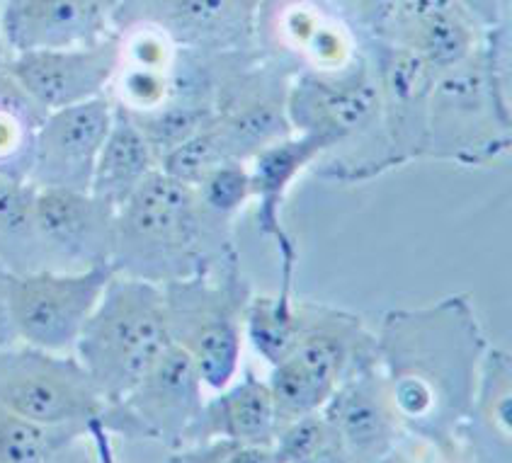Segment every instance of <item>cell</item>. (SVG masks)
Listing matches in <instances>:
<instances>
[{"label":"cell","instance_id":"cell-1","mask_svg":"<svg viewBox=\"0 0 512 463\" xmlns=\"http://www.w3.org/2000/svg\"><path fill=\"white\" fill-rule=\"evenodd\" d=\"M374 335L401 430L447 461L469 463L462 432L491 347L471 296L452 294L428 306L391 308Z\"/></svg>","mask_w":512,"mask_h":463},{"label":"cell","instance_id":"cell-2","mask_svg":"<svg viewBox=\"0 0 512 463\" xmlns=\"http://www.w3.org/2000/svg\"><path fill=\"white\" fill-rule=\"evenodd\" d=\"M231 248V224L212 219L195 190L156 170L117 209L112 267L122 277L166 287L207 272Z\"/></svg>","mask_w":512,"mask_h":463},{"label":"cell","instance_id":"cell-3","mask_svg":"<svg viewBox=\"0 0 512 463\" xmlns=\"http://www.w3.org/2000/svg\"><path fill=\"white\" fill-rule=\"evenodd\" d=\"M287 119L294 134L326 146V156L314 165L323 180L357 185L394 170L377 73L364 51L340 73L299 71L289 85Z\"/></svg>","mask_w":512,"mask_h":463},{"label":"cell","instance_id":"cell-4","mask_svg":"<svg viewBox=\"0 0 512 463\" xmlns=\"http://www.w3.org/2000/svg\"><path fill=\"white\" fill-rule=\"evenodd\" d=\"M510 17L483 30L481 47L432 85L425 158L486 168L512 146Z\"/></svg>","mask_w":512,"mask_h":463},{"label":"cell","instance_id":"cell-5","mask_svg":"<svg viewBox=\"0 0 512 463\" xmlns=\"http://www.w3.org/2000/svg\"><path fill=\"white\" fill-rule=\"evenodd\" d=\"M173 345L163 287L115 274L73 347L107 405L132 393Z\"/></svg>","mask_w":512,"mask_h":463},{"label":"cell","instance_id":"cell-6","mask_svg":"<svg viewBox=\"0 0 512 463\" xmlns=\"http://www.w3.org/2000/svg\"><path fill=\"white\" fill-rule=\"evenodd\" d=\"M170 340L190 354L202 384L224 391L233 384L243 352V318L253 287L226 250L207 272L163 287Z\"/></svg>","mask_w":512,"mask_h":463},{"label":"cell","instance_id":"cell-7","mask_svg":"<svg viewBox=\"0 0 512 463\" xmlns=\"http://www.w3.org/2000/svg\"><path fill=\"white\" fill-rule=\"evenodd\" d=\"M0 405L42 427L81 430L90 439L107 434L100 425L107 403L73 354L0 350Z\"/></svg>","mask_w":512,"mask_h":463},{"label":"cell","instance_id":"cell-8","mask_svg":"<svg viewBox=\"0 0 512 463\" xmlns=\"http://www.w3.org/2000/svg\"><path fill=\"white\" fill-rule=\"evenodd\" d=\"M335 5L357 37L411 51L435 78L464 64L481 47L483 27L469 3L459 0H369Z\"/></svg>","mask_w":512,"mask_h":463},{"label":"cell","instance_id":"cell-9","mask_svg":"<svg viewBox=\"0 0 512 463\" xmlns=\"http://www.w3.org/2000/svg\"><path fill=\"white\" fill-rule=\"evenodd\" d=\"M115 267L100 265L83 272L44 270L8 282V316L17 345L73 354L78 337L98 308Z\"/></svg>","mask_w":512,"mask_h":463},{"label":"cell","instance_id":"cell-10","mask_svg":"<svg viewBox=\"0 0 512 463\" xmlns=\"http://www.w3.org/2000/svg\"><path fill=\"white\" fill-rule=\"evenodd\" d=\"M202 379L182 347L170 345L127 398L107 405L102 430L132 442H158L180 449L202 410Z\"/></svg>","mask_w":512,"mask_h":463},{"label":"cell","instance_id":"cell-11","mask_svg":"<svg viewBox=\"0 0 512 463\" xmlns=\"http://www.w3.org/2000/svg\"><path fill=\"white\" fill-rule=\"evenodd\" d=\"M258 3L250 0H122L115 3L112 25L149 22L163 30L178 49L199 54H246L255 42Z\"/></svg>","mask_w":512,"mask_h":463},{"label":"cell","instance_id":"cell-12","mask_svg":"<svg viewBox=\"0 0 512 463\" xmlns=\"http://www.w3.org/2000/svg\"><path fill=\"white\" fill-rule=\"evenodd\" d=\"M115 102L110 97L49 112L34 139L27 180L37 190L90 192L95 165L112 127Z\"/></svg>","mask_w":512,"mask_h":463},{"label":"cell","instance_id":"cell-13","mask_svg":"<svg viewBox=\"0 0 512 463\" xmlns=\"http://www.w3.org/2000/svg\"><path fill=\"white\" fill-rule=\"evenodd\" d=\"M360 47L377 73L381 124L394 170L425 158L430 95L437 78L411 51L369 37H360Z\"/></svg>","mask_w":512,"mask_h":463},{"label":"cell","instance_id":"cell-14","mask_svg":"<svg viewBox=\"0 0 512 463\" xmlns=\"http://www.w3.org/2000/svg\"><path fill=\"white\" fill-rule=\"evenodd\" d=\"M34 216L49 270L83 272L112 265L117 211L95 194L37 190Z\"/></svg>","mask_w":512,"mask_h":463},{"label":"cell","instance_id":"cell-15","mask_svg":"<svg viewBox=\"0 0 512 463\" xmlns=\"http://www.w3.org/2000/svg\"><path fill=\"white\" fill-rule=\"evenodd\" d=\"M323 415L350 463H386L406 437L391 405L377 352L340 381Z\"/></svg>","mask_w":512,"mask_h":463},{"label":"cell","instance_id":"cell-16","mask_svg":"<svg viewBox=\"0 0 512 463\" xmlns=\"http://www.w3.org/2000/svg\"><path fill=\"white\" fill-rule=\"evenodd\" d=\"M5 71L44 112H59L110 93L119 71L117 34L93 47L13 56Z\"/></svg>","mask_w":512,"mask_h":463},{"label":"cell","instance_id":"cell-17","mask_svg":"<svg viewBox=\"0 0 512 463\" xmlns=\"http://www.w3.org/2000/svg\"><path fill=\"white\" fill-rule=\"evenodd\" d=\"M112 13L105 0H5L0 32L13 56L93 47L115 34Z\"/></svg>","mask_w":512,"mask_h":463},{"label":"cell","instance_id":"cell-18","mask_svg":"<svg viewBox=\"0 0 512 463\" xmlns=\"http://www.w3.org/2000/svg\"><path fill=\"white\" fill-rule=\"evenodd\" d=\"M323 156H326V146L321 141L304 134H292L267 146L265 151H260L246 163L250 175V199L258 202L255 221H258L260 233L275 243L277 255H280L282 282L277 291L280 296H294V272H297L299 262L297 240L284 228L282 221L284 199L297 177L306 168H314Z\"/></svg>","mask_w":512,"mask_h":463},{"label":"cell","instance_id":"cell-19","mask_svg":"<svg viewBox=\"0 0 512 463\" xmlns=\"http://www.w3.org/2000/svg\"><path fill=\"white\" fill-rule=\"evenodd\" d=\"M374 352L377 335L357 313L316 301H297V330L287 357L309 369L318 381L338 388Z\"/></svg>","mask_w":512,"mask_h":463},{"label":"cell","instance_id":"cell-20","mask_svg":"<svg viewBox=\"0 0 512 463\" xmlns=\"http://www.w3.org/2000/svg\"><path fill=\"white\" fill-rule=\"evenodd\" d=\"M275 434V405L267 381L253 371H246L241 381H233L224 391H216L212 400H204L182 447L214 442V439H226L246 447H272Z\"/></svg>","mask_w":512,"mask_h":463},{"label":"cell","instance_id":"cell-21","mask_svg":"<svg viewBox=\"0 0 512 463\" xmlns=\"http://www.w3.org/2000/svg\"><path fill=\"white\" fill-rule=\"evenodd\" d=\"M469 463H510L512 449V357L488 347L474 405L462 432Z\"/></svg>","mask_w":512,"mask_h":463},{"label":"cell","instance_id":"cell-22","mask_svg":"<svg viewBox=\"0 0 512 463\" xmlns=\"http://www.w3.org/2000/svg\"><path fill=\"white\" fill-rule=\"evenodd\" d=\"M158 170V156L146 136L136 127L129 112L115 105L112 127L95 165L90 194L110 204L112 209H122L132 199V194L144 185Z\"/></svg>","mask_w":512,"mask_h":463},{"label":"cell","instance_id":"cell-23","mask_svg":"<svg viewBox=\"0 0 512 463\" xmlns=\"http://www.w3.org/2000/svg\"><path fill=\"white\" fill-rule=\"evenodd\" d=\"M34 204L37 187L30 180L0 177V267L13 277L49 270Z\"/></svg>","mask_w":512,"mask_h":463},{"label":"cell","instance_id":"cell-24","mask_svg":"<svg viewBox=\"0 0 512 463\" xmlns=\"http://www.w3.org/2000/svg\"><path fill=\"white\" fill-rule=\"evenodd\" d=\"M47 112L22 90L8 71L0 73V177L27 180L34 139Z\"/></svg>","mask_w":512,"mask_h":463},{"label":"cell","instance_id":"cell-25","mask_svg":"<svg viewBox=\"0 0 512 463\" xmlns=\"http://www.w3.org/2000/svg\"><path fill=\"white\" fill-rule=\"evenodd\" d=\"M297 330V299L280 294H253L243 318V335L270 367L292 350Z\"/></svg>","mask_w":512,"mask_h":463},{"label":"cell","instance_id":"cell-26","mask_svg":"<svg viewBox=\"0 0 512 463\" xmlns=\"http://www.w3.org/2000/svg\"><path fill=\"white\" fill-rule=\"evenodd\" d=\"M85 437L81 430L42 427L0 405V463H56Z\"/></svg>","mask_w":512,"mask_h":463},{"label":"cell","instance_id":"cell-27","mask_svg":"<svg viewBox=\"0 0 512 463\" xmlns=\"http://www.w3.org/2000/svg\"><path fill=\"white\" fill-rule=\"evenodd\" d=\"M267 388L275 405L277 430L304 415L321 413L335 393V388L318 381L309 369L289 357L270 369Z\"/></svg>","mask_w":512,"mask_h":463},{"label":"cell","instance_id":"cell-28","mask_svg":"<svg viewBox=\"0 0 512 463\" xmlns=\"http://www.w3.org/2000/svg\"><path fill=\"white\" fill-rule=\"evenodd\" d=\"M136 127L146 136L158 160L173 151L175 146L185 144L187 139L207 129L214 122L216 110L212 105H199V102L178 100L170 97L163 107L146 114H129Z\"/></svg>","mask_w":512,"mask_h":463},{"label":"cell","instance_id":"cell-29","mask_svg":"<svg viewBox=\"0 0 512 463\" xmlns=\"http://www.w3.org/2000/svg\"><path fill=\"white\" fill-rule=\"evenodd\" d=\"M224 146H221L219 136L212 124L202 129L199 134L187 139L185 144L175 146L166 156L158 160V170L168 175L170 180L180 182V185L195 190L199 182L207 175H212L221 163H226Z\"/></svg>","mask_w":512,"mask_h":463},{"label":"cell","instance_id":"cell-30","mask_svg":"<svg viewBox=\"0 0 512 463\" xmlns=\"http://www.w3.org/2000/svg\"><path fill=\"white\" fill-rule=\"evenodd\" d=\"M119 42V66L170 76L180 49L166 32L149 22H132L115 32Z\"/></svg>","mask_w":512,"mask_h":463},{"label":"cell","instance_id":"cell-31","mask_svg":"<svg viewBox=\"0 0 512 463\" xmlns=\"http://www.w3.org/2000/svg\"><path fill=\"white\" fill-rule=\"evenodd\" d=\"M199 207L224 224H233L236 214L250 202L248 165L238 160H226L212 175L204 177L195 187Z\"/></svg>","mask_w":512,"mask_h":463},{"label":"cell","instance_id":"cell-32","mask_svg":"<svg viewBox=\"0 0 512 463\" xmlns=\"http://www.w3.org/2000/svg\"><path fill=\"white\" fill-rule=\"evenodd\" d=\"M170 90H173V85H170V76L166 73L119 66L107 97L124 112L146 114L166 105L170 100Z\"/></svg>","mask_w":512,"mask_h":463},{"label":"cell","instance_id":"cell-33","mask_svg":"<svg viewBox=\"0 0 512 463\" xmlns=\"http://www.w3.org/2000/svg\"><path fill=\"white\" fill-rule=\"evenodd\" d=\"M331 439L333 427L321 410V413L304 415L280 427L270 449L277 463H299L321 449L326 442H331Z\"/></svg>","mask_w":512,"mask_h":463},{"label":"cell","instance_id":"cell-34","mask_svg":"<svg viewBox=\"0 0 512 463\" xmlns=\"http://www.w3.org/2000/svg\"><path fill=\"white\" fill-rule=\"evenodd\" d=\"M163 463H277V459L270 447H246V444L214 439V442L170 451Z\"/></svg>","mask_w":512,"mask_h":463},{"label":"cell","instance_id":"cell-35","mask_svg":"<svg viewBox=\"0 0 512 463\" xmlns=\"http://www.w3.org/2000/svg\"><path fill=\"white\" fill-rule=\"evenodd\" d=\"M8 282L10 274L0 267V350L5 347L17 345L13 325H10V316H8Z\"/></svg>","mask_w":512,"mask_h":463},{"label":"cell","instance_id":"cell-36","mask_svg":"<svg viewBox=\"0 0 512 463\" xmlns=\"http://www.w3.org/2000/svg\"><path fill=\"white\" fill-rule=\"evenodd\" d=\"M299 463H350V459H347L343 444L338 442V437H335V432H333L331 442H326L321 449L314 451L311 456H306V459Z\"/></svg>","mask_w":512,"mask_h":463},{"label":"cell","instance_id":"cell-37","mask_svg":"<svg viewBox=\"0 0 512 463\" xmlns=\"http://www.w3.org/2000/svg\"><path fill=\"white\" fill-rule=\"evenodd\" d=\"M10 61H13V54H10L8 44H5V39H3V32H0V73H3L5 68H8Z\"/></svg>","mask_w":512,"mask_h":463}]
</instances>
